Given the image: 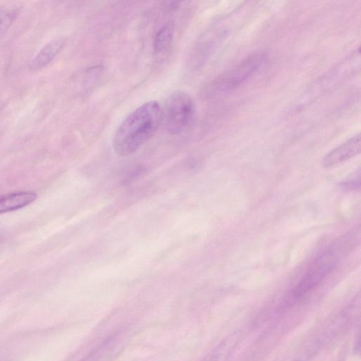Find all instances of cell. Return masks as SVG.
Returning a JSON list of instances; mask_svg holds the SVG:
<instances>
[{"instance_id": "cell-1", "label": "cell", "mask_w": 361, "mask_h": 361, "mask_svg": "<svg viewBox=\"0 0 361 361\" xmlns=\"http://www.w3.org/2000/svg\"><path fill=\"white\" fill-rule=\"evenodd\" d=\"M161 108L157 101H149L131 112L122 121L113 137L114 151L128 156L150 139L157 132L161 118Z\"/></svg>"}, {"instance_id": "cell-2", "label": "cell", "mask_w": 361, "mask_h": 361, "mask_svg": "<svg viewBox=\"0 0 361 361\" xmlns=\"http://www.w3.org/2000/svg\"><path fill=\"white\" fill-rule=\"evenodd\" d=\"M344 240H338L318 256L295 288L293 295L299 298L317 286L338 263L343 250Z\"/></svg>"}, {"instance_id": "cell-3", "label": "cell", "mask_w": 361, "mask_h": 361, "mask_svg": "<svg viewBox=\"0 0 361 361\" xmlns=\"http://www.w3.org/2000/svg\"><path fill=\"white\" fill-rule=\"evenodd\" d=\"M264 61V54L255 53L249 55L219 75L212 84V92L221 94L237 89L255 75Z\"/></svg>"}, {"instance_id": "cell-4", "label": "cell", "mask_w": 361, "mask_h": 361, "mask_svg": "<svg viewBox=\"0 0 361 361\" xmlns=\"http://www.w3.org/2000/svg\"><path fill=\"white\" fill-rule=\"evenodd\" d=\"M194 111V104L190 94L183 91L174 92L170 97L166 111V129L171 135H177L188 125Z\"/></svg>"}, {"instance_id": "cell-5", "label": "cell", "mask_w": 361, "mask_h": 361, "mask_svg": "<svg viewBox=\"0 0 361 361\" xmlns=\"http://www.w3.org/2000/svg\"><path fill=\"white\" fill-rule=\"evenodd\" d=\"M360 135L357 134L327 153L322 164L326 167L336 166L360 154Z\"/></svg>"}, {"instance_id": "cell-6", "label": "cell", "mask_w": 361, "mask_h": 361, "mask_svg": "<svg viewBox=\"0 0 361 361\" xmlns=\"http://www.w3.org/2000/svg\"><path fill=\"white\" fill-rule=\"evenodd\" d=\"M121 338L118 334L109 336L81 361H111L119 350Z\"/></svg>"}, {"instance_id": "cell-7", "label": "cell", "mask_w": 361, "mask_h": 361, "mask_svg": "<svg viewBox=\"0 0 361 361\" xmlns=\"http://www.w3.org/2000/svg\"><path fill=\"white\" fill-rule=\"evenodd\" d=\"M37 199L32 191H18L0 196V214L22 209Z\"/></svg>"}, {"instance_id": "cell-8", "label": "cell", "mask_w": 361, "mask_h": 361, "mask_svg": "<svg viewBox=\"0 0 361 361\" xmlns=\"http://www.w3.org/2000/svg\"><path fill=\"white\" fill-rule=\"evenodd\" d=\"M64 44L62 38H56L47 43L32 60L30 68L38 70L48 65L58 54Z\"/></svg>"}, {"instance_id": "cell-9", "label": "cell", "mask_w": 361, "mask_h": 361, "mask_svg": "<svg viewBox=\"0 0 361 361\" xmlns=\"http://www.w3.org/2000/svg\"><path fill=\"white\" fill-rule=\"evenodd\" d=\"M174 35V25L167 23L157 32L154 42V49L157 54L166 52L171 45Z\"/></svg>"}, {"instance_id": "cell-10", "label": "cell", "mask_w": 361, "mask_h": 361, "mask_svg": "<svg viewBox=\"0 0 361 361\" xmlns=\"http://www.w3.org/2000/svg\"><path fill=\"white\" fill-rule=\"evenodd\" d=\"M18 12V8L13 6L0 8V35L11 26L16 18Z\"/></svg>"}, {"instance_id": "cell-11", "label": "cell", "mask_w": 361, "mask_h": 361, "mask_svg": "<svg viewBox=\"0 0 361 361\" xmlns=\"http://www.w3.org/2000/svg\"><path fill=\"white\" fill-rule=\"evenodd\" d=\"M342 186L343 188L348 190H356L360 189V171L353 173L350 178H348L343 183Z\"/></svg>"}]
</instances>
